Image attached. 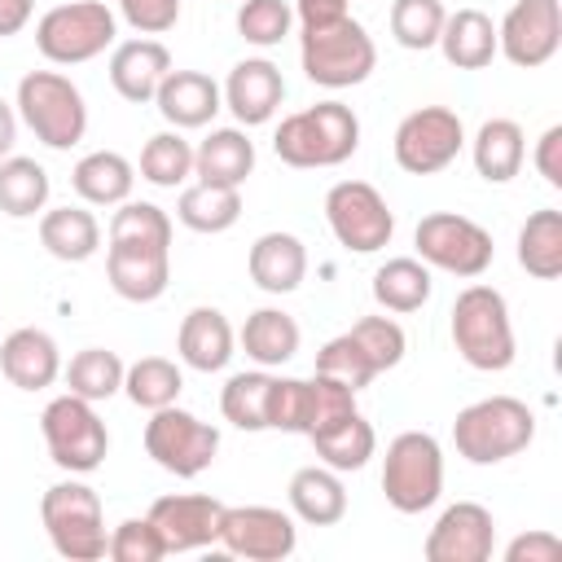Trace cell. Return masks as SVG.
<instances>
[{"label": "cell", "mask_w": 562, "mask_h": 562, "mask_svg": "<svg viewBox=\"0 0 562 562\" xmlns=\"http://www.w3.org/2000/svg\"><path fill=\"white\" fill-rule=\"evenodd\" d=\"M356 149H360V119L342 101H316L307 110H294L281 119V127L272 136V154L299 171L338 167Z\"/></svg>", "instance_id": "6da1fadb"}, {"label": "cell", "mask_w": 562, "mask_h": 562, "mask_svg": "<svg viewBox=\"0 0 562 562\" xmlns=\"http://www.w3.org/2000/svg\"><path fill=\"white\" fill-rule=\"evenodd\" d=\"M452 347L461 351V360L479 373H501L514 364L518 342H514V321H509V303L496 285H465L452 303Z\"/></svg>", "instance_id": "7a4b0ae2"}, {"label": "cell", "mask_w": 562, "mask_h": 562, "mask_svg": "<svg viewBox=\"0 0 562 562\" xmlns=\"http://www.w3.org/2000/svg\"><path fill=\"white\" fill-rule=\"evenodd\" d=\"M536 439V413L514 400V395H487L474 400L457 413L452 422V443L457 457H465L470 465H496L518 457L522 448H531Z\"/></svg>", "instance_id": "3957f363"}, {"label": "cell", "mask_w": 562, "mask_h": 562, "mask_svg": "<svg viewBox=\"0 0 562 562\" xmlns=\"http://www.w3.org/2000/svg\"><path fill=\"white\" fill-rule=\"evenodd\" d=\"M13 110L35 132V140H44L48 149H75L83 140V132H88L83 92L61 70H31V75H22Z\"/></svg>", "instance_id": "277c9868"}, {"label": "cell", "mask_w": 562, "mask_h": 562, "mask_svg": "<svg viewBox=\"0 0 562 562\" xmlns=\"http://www.w3.org/2000/svg\"><path fill=\"white\" fill-rule=\"evenodd\" d=\"M40 522L53 540V549L70 562H97L105 558V509L101 496L83 479H61L40 496Z\"/></svg>", "instance_id": "5b68a950"}, {"label": "cell", "mask_w": 562, "mask_h": 562, "mask_svg": "<svg viewBox=\"0 0 562 562\" xmlns=\"http://www.w3.org/2000/svg\"><path fill=\"white\" fill-rule=\"evenodd\" d=\"M443 492V448L430 430H400L382 457V496L395 514H422Z\"/></svg>", "instance_id": "8992f818"}, {"label": "cell", "mask_w": 562, "mask_h": 562, "mask_svg": "<svg viewBox=\"0 0 562 562\" xmlns=\"http://www.w3.org/2000/svg\"><path fill=\"white\" fill-rule=\"evenodd\" d=\"M119 40V18L105 0H70V4H53L40 22H35V48L44 53V61L53 66H79L101 57L105 48H114Z\"/></svg>", "instance_id": "52a82bcc"}, {"label": "cell", "mask_w": 562, "mask_h": 562, "mask_svg": "<svg viewBox=\"0 0 562 562\" xmlns=\"http://www.w3.org/2000/svg\"><path fill=\"white\" fill-rule=\"evenodd\" d=\"M299 61H303V75L316 88H334L338 92V88H356V83H364L373 75L378 48H373V35L356 18H342L334 26L303 31Z\"/></svg>", "instance_id": "ba28073f"}, {"label": "cell", "mask_w": 562, "mask_h": 562, "mask_svg": "<svg viewBox=\"0 0 562 562\" xmlns=\"http://www.w3.org/2000/svg\"><path fill=\"white\" fill-rule=\"evenodd\" d=\"M40 430L48 443V457L66 474H92L110 452V430L92 400L83 395H57L40 413Z\"/></svg>", "instance_id": "9c48e42d"}, {"label": "cell", "mask_w": 562, "mask_h": 562, "mask_svg": "<svg viewBox=\"0 0 562 562\" xmlns=\"http://www.w3.org/2000/svg\"><path fill=\"white\" fill-rule=\"evenodd\" d=\"M413 246H417V259L426 268H439V272H452V277H483L496 259V246H492V233L470 220V215H457V211H430L417 220L413 228Z\"/></svg>", "instance_id": "30bf717a"}, {"label": "cell", "mask_w": 562, "mask_h": 562, "mask_svg": "<svg viewBox=\"0 0 562 562\" xmlns=\"http://www.w3.org/2000/svg\"><path fill=\"white\" fill-rule=\"evenodd\" d=\"M145 452L154 457L158 470L176 479H198L220 452V430L193 417L189 408L167 404V408H154L145 422Z\"/></svg>", "instance_id": "8fae6325"}, {"label": "cell", "mask_w": 562, "mask_h": 562, "mask_svg": "<svg viewBox=\"0 0 562 562\" xmlns=\"http://www.w3.org/2000/svg\"><path fill=\"white\" fill-rule=\"evenodd\" d=\"M461 149H465V127H461V114L448 105H422L404 114L391 140V154L408 176H435L448 162H457Z\"/></svg>", "instance_id": "7c38bea8"}, {"label": "cell", "mask_w": 562, "mask_h": 562, "mask_svg": "<svg viewBox=\"0 0 562 562\" xmlns=\"http://www.w3.org/2000/svg\"><path fill=\"white\" fill-rule=\"evenodd\" d=\"M325 220H329V233L338 237V246H347L356 255H373V250L391 246V237H395V215H391L386 198L369 180L329 184Z\"/></svg>", "instance_id": "4fadbf2b"}, {"label": "cell", "mask_w": 562, "mask_h": 562, "mask_svg": "<svg viewBox=\"0 0 562 562\" xmlns=\"http://www.w3.org/2000/svg\"><path fill=\"white\" fill-rule=\"evenodd\" d=\"M220 549L246 562H281L299 549V527L277 505H224Z\"/></svg>", "instance_id": "5bb4252c"}, {"label": "cell", "mask_w": 562, "mask_h": 562, "mask_svg": "<svg viewBox=\"0 0 562 562\" xmlns=\"http://www.w3.org/2000/svg\"><path fill=\"white\" fill-rule=\"evenodd\" d=\"M558 44H562L558 0H514L496 26V53H505V61L518 70H536L553 61Z\"/></svg>", "instance_id": "9a60e30c"}, {"label": "cell", "mask_w": 562, "mask_h": 562, "mask_svg": "<svg viewBox=\"0 0 562 562\" xmlns=\"http://www.w3.org/2000/svg\"><path fill=\"white\" fill-rule=\"evenodd\" d=\"M496 549V518L479 501L448 505L426 531V562H487Z\"/></svg>", "instance_id": "2e32d148"}, {"label": "cell", "mask_w": 562, "mask_h": 562, "mask_svg": "<svg viewBox=\"0 0 562 562\" xmlns=\"http://www.w3.org/2000/svg\"><path fill=\"white\" fill-rule=\"evenodd\" d=\"M149 522L158 527L167 553H193V549L220 544L224 501L202 496V492H171L149 505Z\"/></svg>", "instance_id": "e0dca14e"}, {"label": "cell", "mask_w": 562, "mask_h": 562, "mask_svg": "<svg viewBox=\"0 0 562 562\" xmlns=\"http://www.w3.org/2000/svg\"><path fill=\"white\" fill-rule=\"evenodd\" d=\"M224 105L233 110V119L241 127H259V123H272V114L281 110V97H285V79H281V66L268 61V57H246L228 70L224 88H220Z\"/></svg>", "instance_id": "ac0fdd59"}, {"label": "cell", "mask_w": 562, "mask_h": 562, "mask_svg": "<svg viewBox=\"0 0 562 562\" xmlns=\"http://www.w3.org/2000/svg\"><path fill=\"white\" fill-rule=\"evenodd\" d=\"M0 373L9 378V386L18 391H44L61 378V347L48 329L22 325L13 334H4L0 342Z\"/></svg>", "instance_id": "d6986e66"}, {"label": "cell", "mask_w": 562, "mask_h": 562, "mask_svg": "<svg viewBox=\"0 0 562 562\" xmlns=\"http://www.w3.org/2000/svg\"><path fill=\"white\" fill-rule=\"evenodd\" d=\"M105 277L110 290L127 303H154L167 294L171 281V250L154 246H105Z\"/></svg>", "instance_id": "ffe728a7"}, {"label": "cell", "mask_w": 562, "mask_h": 562, "mask_svg": "<svg viewBox=\"0 0 562 562\" xmlns=\"http://www.w3.org/2000/svg\"><path fill=\"white\" fill-rule=\"evenodd\" d=\"M167 70H171V53H167V44L154 40V35L123 40V44H114V53H110V83H114V92H119L123 101H132V105L154 101V92H158V83L167 79Z\"/></svg>", "instance_id": "44dd1931"}, {"label": "cell", "mask_w": 562, "mask_h": 562, "mask_svg": "<svg viewBox=\"0 0 562 562\" xmlns=\"http://www.w3.org/2000/svg\"><path fill=\"white\" fill-rule=\"evenodd\" d=\"M154 105L158 114L176 127V132H189V127H206L220 110H224V97H220V83L202 70H167V79L158 83L154 92Z\"/></svg>", "instance_id": "7402d4cb"}, {"label": "cell", "mask_w": 562, "mask_h": 562, "mask_svg": "<svg viewBox=\"0 0 562 562\" xmlns=\"http://www.w3.org/2000/svg\"><path fill=\"white\" fill-rule=\"evenodd\" d=\"M237 334L228 325V316L220 307H189L184 321H180V334H176V351L189 369L198 373H220L228 369V360L237 356Z\"/></svg>", "instance_id": "603a6c76"}, {"label": "cell", "mask_w": 562, "mask_h": 562, "mask_svg": "<svg viewBox=\"0 0 562 562\" xmlns=\"http://www.w3.org/2000/svg\"><path fill=\"white\" fill-rule=\"evenodd\" d=\"M250 171H255V140L246 136V127H211L193 145V176L202 184L241 189Z\"/></svg>", "instance_id": "cb8c5ba5"}, {"label": "cell", "mask_w": 562, "mask_h": 562, "mask_svg": "<svg viewBox=\"0 0 562 562\" xmlns=\"http://www.w3.org/2000/svg\"><path fill=\"white\" fill-rule=\"evenodd\" d=\"M246 268L263 294H290L307 277V250L294 233H259L246 255Z\"/></svg>", "instance_id": "d4e9b609"}, {"label": "cell", "mask_w": 562, "mask_h": 562, "mask_svg": "<svg viewBox=\"0 0 562 562\" xmlns=\"http://www.w3.org/2000/svg\"><path fill=\"white\" fill-rule=\"evenodd\" d=\"M285 496H290V514L307 527H334L347 514V487H342L338 470H329V465L294 470Z\"/></svg>", "instance_id": "484cf974"}, {"label": "cell", "mask_w": 562, "mask_h": 562, "mask_svg": "<svg viewBox=\"0 0 562 562\" xmlns=\"http://www.w3.org/2000/svg\"><path fill=\"white\" fill-rule=\"evenodd\" d=\"M435 48L457 70H483L496 57V22L483 9H457V13L443 18V31H439Z\"/></svg>", "instance_id": "4316f807"}, {"label": "cell", "mask_w": 562, "mask_h": 562, "mask_svg": "<svg viewBox=\"0 0 562 562\" xmlns=\"http://www.w3.org/2000/svg\"><path fill=\"white\" fill-rule=\"evenodd\" d=\"M40 246L61 263H83L101 250V224L88 206L40 211Z\"/></svg>", "instance_id": "83f0119b"}, {"label": "cell", "mask_w": 562, "mask_h": 562, "mask_svg": "<svg viewBox=\"0 0 562 562\" xmlns=\"http://www.w3.org/2000/svg\"><path fill=\"white\" fill-rule=\"evenodd\" d=\"M470 158H474V171L487 184H509L522 171L527 136H522V127L514 119H487L470 140Z\"/></svg>", "instance_id": "f1b7e54d"}, {"label": "cell", "mask_w": 562, "mask_h": 562, "mask_svg": "<svg viewBox=\"0 0 562 562\" xmlns=\"http://www.w3.org/2000/svg\"><path fill=\"white\" fill-rule=\"evenodd\" d=\"M237 342H241V351H246L259 369H277V364H285V360L299 356L303 334H299V321H294L290 312H281V307H255V312L246 316Z\"/></svg>", "instance_id": "f546056e"}, {"label": "cell", "mask_w": 562, "mask_h": 562, "mask_svg": "<svg viewBox=\"0 0 562 562\" xmlns=\"http://www.w3.org/2000/svg\"><path fill=\"white\" fill-rule=\"evenodd\" d=\"M70 184L75 193L88 202V206H119L132 198V184H136V167L114 154V149H92L75 162L70 171Z\"/></svg>", "instance_id": "4dcf8cb0"}, {"label": "cell", "mask_w": 562, "mask_h": 562, "mask_svg": "<svg viewBox=\"0 0 562 562\" xmlns=\"http://www.w3.org/2000/svg\"><path fill=\"white\" fill-rule=\"evenodd\" d=\"M176 220L193 233H228L241 220V189L224 184H184L176 198Z\"/></svg>", "instance_id": "1f68e13d"}, {"label": "cell", "mask_w": 562, "mask_h": 562, "mask_svg": "<svg viewBox=\"0 0 562 562\" xmlns=\"http://www.w3.org/2000/svg\"><path fill=\"white\" fill-rule=\"evenodd\" d=\"M435 281H430V268L413 255H400V259H386L378 272H373V303L382 312H417L426 307Z\"/></svg>", "instance_id": "d6a6232c"}, {"label": "cell", "mask_w": 562, "mask_h": 562, "mask_svg": "<svg viewBox=\"0 0 562 562\" xmlns=\"http://www.w3.org/2000/svg\"><path fill=\"white\" fill-rule=\"evenodd\" d=\"M518 263L536 281L562 277V211L558 206H540L527 215V224L518 228Z\"/></svg>", "instance_id": "836d02e7"}, {"label": "cell", "mask_w": 562, "mask_h": 562, "mask_svg": "<svg viewBox=\"0 0 562 562\" xmlns=\"http://www.w3.org/2000/svg\"><path fill=\"white\" fill-rule=\"evenodd\" d=\"M48 193H53V180L35 158H22V154L0 158V211L9 220L40 215L48 206Z\"/></svg>", "instance_id": "e575fe53"}, {"label": "cell", "mask_w": 562, "mask_h": 562, "mask_svg": "<svg viewBox=\"0 0 562 562\" xmlns=\"http://www.w3.org/2000/svg\"><path fill=\"white\" fill-rule=\"evenodd\" d=\"M312 448H316L321 465H329V470H338V474H347V470H364L369 457L378 452V430H373L369 417L356 408V413H351L347 422H338L334 430L312 435Z\"/></svg>", "instance_id": "d590c367"}, {"label": "cell", "mask_w": 562, "mask_h": 562, "mask_svg": "<svg viewBox=\"0 0 562 562\" xmlns=\"http://www.w3.org/2000/svg\"><path fill=\"white\" fill-rule=\"evenodd\" d=\"M123 369L127 364L119 360V351H110V347H83V351L70 356V364H61V378H66V391L70 395H83V400L101 404V400H110V395L123 391Z\"/></svg>", "instance_id": "8d00e7d4"}, {"label": "cell", "mask_w": 562, "mask_h": 562, "mask_svg": "<svg viewBox=\"0 0 562 562\" xmlns=\"http://www.w3.org/2000/svg\"><path fill=\"white\" fill-rule=\"evenodd\" d=\"M180 391H184V373L167 356H140V360H132L123 369V395L136 408H149V413L167 408V404L180 400Z\"/></svg>", "instance_id": "74e56055"}, {"label": "cell", "mask_w": 562, "mask_h": 562, "mask_svg": "<svg viewBox=\"0 0 562 562\" xmlns=\"http://www.w3.org/2000/svg\"><path fill=\"white\" fill-rule=\"evenodd\" d=\"M268 391H272V373L268 369L233 373L224 382V391H220L224 422H233L237 430H268Z\"/></svg>", "instance_id": "f35d334b"}, {"label": "cell", "mask_w": 562, "mask_h": 562, "mask_svg": "<svg viewBox=\"0 0 562 562\" xmlns=\"http://www.w3.org/2000/svg\"><path fill=\"white\" fill-rule=\"evenodd\" d=\"M189 176H193V145L176 127L154 132L140 149V180H149L158 189H180Z\"/></svg>", "instance_id": "ab89813d"}, {"label": "cell", "mask_w": 562, "mask_h": 562, "mask_svg": "<svg viewBox=\"0 0 562 562\" xmlns=\"http://www.w3.org/2000/svg\"><path fill=\"white\" fill-rule=\"evenodd\" d=\"M110 241L114 246H154V250H171V215L154 202H119V211L110 215Z\"/></svg>", "instance_id": "60d3db41"}, {"label": "cell", "mask_w": 562, "mask_h": 562, "mask_svg": "<svg viewBox=\"0 0 562 562\" xmlns=\"http://www.w3.org/2000/svg\"><path fill=\"white\" fill-rule=\"evenodd\" d=\"M443 0H395L391 4V35L400 48L408 53H426L439 44V31H443Z\"/></svg>", "instance_id": "b9f144b4"}, {"label": "cell", "mask_w": 562, "mask_h": 562, "mask_svg": "<svg viewBox=\"0 0 562 562\" xmlns=\"http://www.w3.org/2000/svg\"><path fill=\"white\" fill-rule=\"evenodd\" d=\"M294 31L290 0H241L237 9V35L255 48H272Z\"/></svg>", "instance_id": "7bdbcfd3"}, {"label": "cell", "mask_w": 562, "mask_h": 562, "mask_svg": "<svg viewBox=\"0 0 562 562\" xmlns=\"http://www.w3.org/2000/svg\"><path fill=\"white\" fill-rule=\"evenodd\" d=\"M356 413V391L347 386V382H338V378H325V373H316V378H307V439L312 435H321V430H334L338 422H347Z\"/></svg>", "instance_id": "ee69618b"}, {"label": "cell", "mask_w": 562, "mask_h": 562, "mask_svg": "<svg viewBox=\"0 0 562 562\" xmlns=\"http://www.w3.org/2000/svg\"><path fill=\"white\" fill-rule=\"evenodd\" d=\"M347 334L360 342V351L369 356L373 373L395 369V364L404 360V351H408V338H404L400 321H391V316H360V321H356Z\"/></svg>", "instance_id": "f6af8a7d"}, {"label": "cell", "mask_w": 562, "mask_h": 562, "mask_svg": "<svg viewBox=\"0 0 562 562\" xmlns=\"http://www.w3.org/2000/svg\"><path fill=\"white\" fill-rule=\"evenodd\" d=\"M316 373L338 378V382H347L351 391H364V386L378 378L373 364H369V356L360 351V342H356L351 334H338V338H329V342L316 351Z\"/></svg>", "instance_id": "bcb514c9"}, {"label": "cell", "mask_w": 562, "mask_h": 562, "mask_svg": "<svg viewBox=\"0 0 562 562\" xmlns=\"http://www.w3.org/2000/svg\"><path fill=\"white\" fill-rule=\"evenodd\" d=\"M105 553H110L114 562H158V558H167V544H162L158 527H154L149 514H145V518H123V522L110 531Z\"/></svg>", "instance_id": "7dc6e473"}, {"label": "cell", "mask_w": 562, "mask_h": 562, "mask_svg": "<svg viewBox=\"0 0 562 562\" xmlns=\"http://www.w3.org/2000/svg\"><path fill=\"white\" fill-rule=\"evenodd\" d=\"M268 430H285V435H303L307 430V378H272Z\"/></svg>", "instance_id": "c3c4849f"}, {"label": "cell", "mask_w": 562, "mask_h": 562, "mask_svg": "<svg viewBox=\"0 0 562 562\" xmlns=\"http://www.w3.org/2000/svg\"><path fill=\"white\" fill-rule=\"evenodd\" d=\"M119 13L140 35H167L180 22V0H119Z\"/></svg>", "instance_id": "681fc988"}, {"label": "cell", "mask_w": 562, "mask_h": 562, "mask_svg": "<svg viewBox=\"0 0 562 562\" xmlns=\"http://www.w3.org/2000/svg\"><path fill=\"white\" fill-rule=\"evenodd\" d=\"M562 540L553 531H522L505 544V562H558Z\"/></svg>", "instance_id": "f907efd6"}, {"label": "cell", "mask_w": 562, "mask_h": 562, "mask_svg": "<svg viewBox=\"0 0 562 562\" xmlns=\"http://www.w3.org/2000/svg\"><path fill=\"white\" fill-rule=\"evenodd\" d=\"M531 162H536V171L544 176V184L562 189V123H553V127H544V132H540Z\"/></svg>", "instance_id": "816d5d0a"}, {"label": "cell", "mask_w": 562, "mask_h": 562, "mask_svg": "<svg viewBox=\"0 0 562 562\" xmlns=\"http://www.w3.org/2000/svg\"><path fill=\"white\" fill-rule=\"evenodd\" d=\"M290 9H294V22L303 31H321V26H334V22L351 18L347 0H294Z\"/></svg>", "instance_id": "f5cc1de1"}, {"label": "cell", "mask_w": 562, "mask_h": 562, "mask_svg": "<svg viewBox=\"0 0 562 562\" xmlns=\"http://www.w3.org/2000/svg\"><path fill=\"white\" fill-rule=\"evenodd\" d=\"M35 13V0H0V40L18 35Z\"/></svg>", "instance_id": "db71d44e"}, {"label": "cell", "mask_w": 562, "mask_h": 562, "mask_svg": "<svg viewBox=\"0 0 562 562\" xmlns=\"http://www.w3.org/2000/svg\"><path fill=\"white\" fill-rule=\"evenodd\" d=\"M13 140H18V110L0 97V158L13 154Z\"/></svg>", "instance_id": "11a10c76"}]
</instances>
